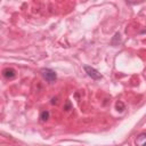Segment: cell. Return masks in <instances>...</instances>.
Listing matches in <instances>:
<instances>
[{
  "label": "cell",
  "instance_id": "cell-1",
  "mask_svg": "<svg viewBox=\"0 0 146 146\" xmlns=\"http://www.w3.org/2000/svg\"><path fill=\"white\" fill-rule=\"evenodd\" d=\"M41 75L49 83H52L57 79V74L55 73V71H52L50 68H42L41 70Z\"/></svg>",
  "mask_w": 146,
  "mask_h": 146
},
{
  "label": "cell",
  "instance_id": "cell-2",
  "mask_svg": "<svg viewBox=\"0 0 146 146\" xmlns=\"http://www.w3.org/2000/svg\"><path fill=\"white\" fill-rule=\"evenodd\" d=\"M83 68H84L86 73L88 74V76H90L91 79H94V80H100L102 79V74L96 68H94L91 66H88V65H84Z\"/></svg>",
  "mask_w": 146,
  "mask_h": 146
},
{
  "label": "cell",
  "instance_id": "cell-3",
  "mask_svg": "<svg viewBox=\"0 0 146 146\" xmlns=\"http://www.w3.org/2000/svg\"><path fill=\"white\" fill-rule=\"evenodd\" d=\"M2 75H3L6 79H11V78H14V76L16 75V72H15L14 68L7 67V68H5V70L2 71Z\"/></svg>",
  "mask_w": 146,
  "mask_h": 146
},
{
  "label": "cell",
  "instance_id": "cell-4",
  "mask_svg": "<svg viewBox=\"0 0 146 146\" xmlns=\"http://www.w3.org/2000/svg\"><path fill=\"white\" fill-rule=\"evenodd\" d=\"M136 145L137 146H146V135L141 133L137 137L136 139Z\"/></svg>",
  "mask_w": 146,
  "mask_h": 146
},
{
  "label": "cell",
  "instance_id": "cell-5",
  "mask_svg": "<svg viewBox=\"0 0 146 146\" xmlns=\"http://www.w3.org/2000/svg\"><path fill=\"white\" fill-rule=\"evenodd\" d=\"M40 119L42 121H47L49 119V112L48 111H42L41 114H40Z\"/></svg>",
  "mask_w": 146,
  "mask_h": 146
},
{
  "label": "cell",
  "instance_id": "cell-6",
  "mask_svg": "<svg viewBox=\"0 0 146 146\" xmlns=\"http://www.w3.org/2000/svg\"><path fill=\"white\" fill-rule=\"evenodd\" d=\"M64 110H65V111H70V110H71V103H70L68 100L66 102V105L64 106Z\"/></svg>",
  "mask_w": 146,
  "mask_h": 146
}]
</instances>
